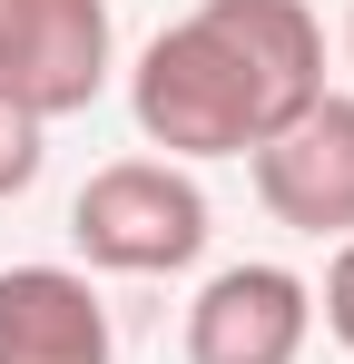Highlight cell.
I'll use <instances>...</instances> for the list:
<instances>
[{
  "instance_id": "ba28073f",
  "label": "cell",
  "mask_w": 354,
  "mask_h": 364,
  "mask_svg": "<svg viewBox=\"0 0 354 364\" xmlns=\"http://www.w3.org/2000/svg\"><path fill=\"white\" fill-rule=\"evenodd\" d=\"M40 138H50V128L30 119V109H10V99H0V197H20V187L40 178V158H50Z\"/></svg>"
},
{
  "instance_id": "52a82bcc",
  "label": "cell",
  "mask_w": 354,
  "mask_h": 364,
  "mask_svg": "<svg viewBox=\"0 0 354 364\" xmlns=\"http://www.w3.org/2000/svg\"><path fill=\"white\" fill-rule=\"evenodd\" d=\"M0 364H118L99 286L79 266H0Z\"/></svg>"
},
{
  "instance_id": "7a4b0ae2",
  "label": "cell",
  "mask_w": 354,
  "mask_h": 364,
  "mask_svg": "<svg viewBox=\"0 0 354 364\" xmlns=\"http://www.w3.org/2000/svg\"><path fill=\"white\" fill-rule=\"evenodd\" d=\"M69 246L99 276H187L207 256V187L177 158H109L69 197Z\"/></svg>"
},
{
  "instance_id": "3957f363",
  "label": "cell",
  "mask_w": 354,
  "mask_h": 364,
  "mask_svg": "<svg viewBox=\"0 0 354 364\" xmlns=\"http://www.w3.org/2000/svg\"><path fill=\"white\" fill-rule=\"evenodd\" d=\"M118 69L109 0H0V99L30 119H79Z\"/></svg>"
},
{
  "instance_id": "277c9868",
  "label": "cell",
  "mask_w": 354,
  "mask_h": 364,
  "mask_svg": "<svg viewBox=\"0 0 354 364\" xmlns=\"http://www.w3.org/2000/svg\"><path fill=\"white\" fill-rule=\"evenodd\" d=\"M246 178L266 197V217L295 237H354V99L325 89L315 109H295L276 138L246 148Z\"/></svg>"
},
{
  "instance_id": "5b68a950",
  "label": "cell",
  "mask_w": 354,
  "mask_h": 364,
  "mask_svg": "<svg viewBox=\"0 0 354 364\" xmlns=\"http://www.w3.org/2000/svg\"><path fill=\"white\" fill-rule=\"evenodd\" d=\"M315 345V286L295 266H217L187 305V364H295Z\"/></svg>"
},
{
  "instance_id": "6da1fadb",
  "label": "cell",
  "mask_w": 354,
  "mask_h": 364,
  "mask_svg": "<svg viewBox=\"0 0 354 364\" xmlns=\"http://www.w3.org/2000/svg\"><path fill=\"white\" fill-rule=\"evenodd\" d=\"M128 119H138V138H148L158 158H177V168L246 158V148L266 138V109H256L236 50L207 30V10L168 20V30L138 50V69H128Z\"/></svg>"
},
{
  "instance_id": "30bf717a",
  "label": "cell",
  "mask_w": 354,
  "mask_h": 364,
  "mask_svg": "<svg viewBox=\"0 0 354 364\" xmlns=\"http://www.w3.org/2000/svg\"><path fill=\"white\" fill-rule=\"evenodd\" d=\"M345 60H354V10H345Z\"/></svg>"
},
{
  "instance_id": "9c48e42d",
  "label": "cell",
  "mask_w": 354,
  "mask_h": 364,
  "mask_svg": "<svg viewBox=\"0 0 354 364\" xmlns=\"http://www.w3.org/2000/svg\"><path fill=\"white\" fill-rule=\"evenodd\" d=\"M315 315H325V335L354 355V237L335 246V266H325V296H315Z\"/></svg>"
},
{
  "instance_id": "8992f818",
  "label": "cell",
  "mask_w": 354,
  "mask_h": 364,
  "mask_svg": "<svg viewBox=\"0 0 354 364\" xmlns=\"http://www.w3.org/2000/svg\"><path fill=\"white\" fill-rule=\"evenodd\" d=\"M197 10H207V30L236 50L256 109H266V138H276L295 109L325 99V30H315L305 0H197Z\"/></svg>"
}]
</instances>
